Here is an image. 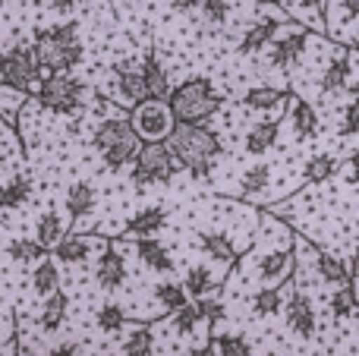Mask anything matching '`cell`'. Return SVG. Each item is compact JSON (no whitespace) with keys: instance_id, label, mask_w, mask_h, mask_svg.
Returning a JSON list of instances; mask_svg holds the SVG:
<instances>
[{"instance_id":"cell-36","label":"cell","mask_w":359,"mask_h":356,"mask_svg":"<svg viewBox=\"0 0 359 356\" xmlns=\"http://www.w3.org/2000/svg\"><path fill=\"white\" fill-rule=\"evenodd\" d=\"M215 350L221 356H252V341L246 334H236V331H215Z\"/></svg>"},{"instance_id":"cell-33","label":"cell","mask_w":359,"mask_h":356,"mask_svg":"<svg viewBox=\"0 0 359 356\" xmlns=\"http://www.w3.org/2000/svg\"><path fill=\"white\" fill-rule=\"evenodd\" d=\"M63 218H60V212L57 208H48V212L38 218V224H35V237L41 240L48 249H54L57 243H60V237H63Z\"/></svg>"},{"instance_id":"cell-27","label":"cell","mask_w":359,"mask_h":356,"mask_svg":"<svg viewBox=\"0 0 359 356\" xmlns=\"http://www.w3.org/2000/svg\"><path fill=\"white\" fill-rule=\"evenodd\" d=\"M155 300H158V306H161V313L174 315L177 309H183L186 303H189V290L180 281H161L155 287Z\"/></svg>"},{"instance_id":"cell-30","label":"cell","mask_w":359,"mask_h":356,"mask_svg":"<svg viewBox=\"0 0 359 356\" xmlns=\"http://www.w3.org/2000/svg\"><path fill=\"white\" fill-rule=\"evenodd\" d=\"M284 98H287V92H284V88L255 85V88H249V92L243 95V104H246L249 111H274V107H278Z\"/></svg>"},{"instance_id":"cell-26","label":"cell","mask_w":359,"mask_h":356,"mask_svg":"<svg viewBox=\"0 0 359 356\" xmlns=\"http://www.w3.org/2000/svg\"><path fill=\"white\" fill-rule=\"evenodd\" d=\"M151 350H155V331H151V325H133L123 338V347H120L123 356H151Z\"/></svg>"},{"instance_id":"cell-41","label":"cell","mask_w":359,"mask_h":356,"mask_svg":"<svg viewBox=\"0 0 359 356\" xmlns=\"http://www.w3.org/2000/svg\"><path fill=\"white\" fill-rule=\"evenodd\" d=\"M202 16L208 19L211 25H221V22H227V16H230V0H202Z\"/></svg>"},{"instance_id":"cell-20","label":"cell","mask_w":359,"mask_h":356,"mask_svg":"<svg viewBox=\"0 0 359 356\" xmlns=\"http://www.w3.org/2000/svg\"><path fill=\"white\" fill-rule=\"evenodd\" d=\"M198 249H202L208 259L221 262V265H233L236 262V243L221 231H202L198 233Z\"/></svg>"},{"instance_id":"cell-51","label":"cell","mask_w":359,"mask_h":356,"mask_svg":"<svg viewBox=\"0 0 359 356\" xmlns=\"http://www.w3.org/2000/svg\"><path fill=\"white\" fill-rule=\"evenodd\" d=\"M350 275L359 278V249L353 252V256H350Z\"/></svg>"},{"instance_id":"cell-25","label":"cell","mask_w":359,"mask_h":356,"mask_svg":"<svg viewBox=\"0 0 359 356\" xmlns=\"http://www.w3.org/2000/svg\"><path fill=\"white\" fill-rule=\"evenodd\" d=\"M316 271L325 284H334V287H344V284H353V275H350V265H344L337 256L331 252H316Z\"/></svg>"},{"instance_id":"cell-46","label":"cell","mask_w":359,"mask_h":356,"mask_svg":"<svg viewBox=\"0 0 359 356\" xmlns=\"http://www.w3.org/2000/svg\"><path fill=\"white\" fill-rule=\"evenodd\" d=\"M198 6H202V0H170V10H177V13H192Z\"/></svg>"},{"instance_id":"cell-53","label":"cell","mask_w":359,"mask_h":356,"mask_svg":"<svg viewBox=\"0 0 359 356\" xmlns=\"http://www.w3.org/2000/svg\"><path fill=\"white\" fill-rule=\"evenodd\" d=\"M356 290H359V281H356Z\"/></svg>"},{"instance_id":"cell-10","label":"cell","mask_w":359,"mask_h":356,"mask_svg":"<svg viewBox=\"0 0 359 356\" xmlns=\"http://www.w3.org/2000/svg\"><path fill=\"white\" fill-rule=\"evenodd\" d=\"M284 315H287V328H290L297 338H303V341L316 338L318 315H316V306H312V300L306 294L293 290V294L287 296V303H284Z\"/></svg>"},{"instance_id":"cell-34","label":"cell","mask_w":359,"mask_h":356,"mask_svg":"<svg viewBox=\"0 0 359 356\" xmlns=\"http://www.w3.org/2000/svg\"><path fill=\"white\" fill-rule=\"evenodd\" d=\"M271 164H252V167L246 170V174L240 177V196H259L265 193L268 186H271Z\"/></svg>"},{"instance_id":"cell-21","label":"cell","mask_w":359,"mask_h":356,"mask_svg":"<svg viewBox=\"0 0 359 356\" xmlns=\"http://www.w3.org/2000/svg\"><path fill=\"white\" fill-rule=\"evenodd\" d=\"M278 130H280L278 120H262V123H252L246 130V139H243L246 155H268V149L278 142Z\"/></svg>"},{"instance_id":"cell-3","label":"cell","mask_w":359,"mask_h":356,"mask_svg":"<svg viewBox=\"0 0 359 356\" xmlns=\"http://www.w3.org/2000/svg\"><path fill=\"white\" fill-rule=\"evenodd\" d=\"M92 145L98 149L101 161H104L107 167L120 170V167H126V164H133L136 151L142 149V139H139L130 117H107L95 126Z\"/></svg>"},{"instance_id":"cell-12","label":"cell","mask_w":359,"mask_h":356,"mask_svg":"<svg viewBox=\"0 0 359 356\" xmlns=\"http://www.w3.org/2000/svg\"><path fill=\"white\" fill-rule=\"evenodd\" d=\"M306 44H309V32H306V29H290L284 38H274V41H271L268 63H271V67L287 69L290 63L299 60V54L306 50Z\"/></svg>"},{"instance_id":"cell-14","label":"cell","mask_w":359,"mask_h":356,"mask_svg":"<svg viewBox=\"0 0 359 356\" xmlns=\"http://www.w3.org/2000/svg\"><path fill=\"white\" fill-rule=\"evenodd\" d=\"M164 227H168V212H164L161 205H145L126 221L123 233L133 240H139V237H155V233H161Z\"/></svg>"},{"instance_id":"cell-5","label":"cell","mask_w":359,"mask_h":356,"mask_svg":"<svg viewBox=\"0 0 359 356\" xmlns=\"http://www.w3.org/2000/svg\"><path fill=\"white\" fill-rule=\"evenodd\" d=\"M86 95L88 85L79 79V76L69 73H48V79H41L35 92V101L44 107V111L63 114V117H73L86 107Z\"/></svg>"},{"instance_id":"cell-23","label":"cell","mask_w":359,"mask_h":356,"mask_svg":"<svg viewBox=\"0 0 359 356\" xmlns=\"http://www.w3.org/2000/svg\"><path fill=\"white\" fill-rule=\"evenodd\" d=\"M95 199H98V193H95V186L88 180H76L73 186L67 189V199H63V205H67V214L73 221L86 218L88 212L95 208Z\"/></svg>"},{"instance_id":"cell-2","label":"cell","mask_w":359,"mask_h":356,"mask_svg":"<svg viewBox=\"0 0 359 356\" xmlns=\"http://www.w3.org/2000/svg\"><path fill=\"white\" fill-rule=\"evenodd\" d=\"M32 50L41 69L48 73H69L82 63L86 50L79 41V25L76 22H60L50 29H38L32 38Z\"/></svg>"},{"instance_id":"cell-40","label":"cell","mask_w":359,"mask_h":356,"mask_svg":"<svg viewBox=\"0 0 359 356\" xmlns=\"http://www.w3.org/2000/svg\"><path fill=\"white\" fill-rule=\"evenodd\" d=\"M95 322H98V328L104 334H117V331H123V325H126V313L120 303H104V306L95 313Z\"/></svg>"},{"instance_id":"cell-35","label":"cell","mask_w":359,"mask_h":356,"mask_svg":"<svg viewBox=\"0 0 359 356\" xmlns=\"http://www.w3.org/2000/svg\"><path fill=\"white\" fill-rule=\"evenodd\" d=\"M280 309H284V296H280V287H262L252 294V313L259 315V319H268V315H278Z\"/></svg>"},{"instance_id":"cell-4","label":"cell","mask_w":359,"mask_h":356,"mask_svg":"<svg viewBox=\"0 0 359 356\" xmlns=\"http://www.w3.org/2000/svg\"><path fill=\"white\" fill-rule=\"evenodd\" d=\"M170 107H174L177 120L183 123H205L208 117H215L221 111V95H217L215 82L208 76H192L174 85L170 92Z\"/></svg>"},{"instance_id":"cell-6","label":"cell","mask_w":359,"mask_h":356,"mask_svg":"<svg viewBox=\"0 0 359 356\" xmlns=\"http://www.w3.org/2000/svg\"><path fill=\"white\" fill-rule=\"evenodd\" d=\"M180 167H183V164H180V158L174 155V149H170L168 139H164V142H142V149H139L136 158H133L130 180L136 183V186L168 183Z\"/></svg>"},{"instance_id":"cell-17","label":"cell","mask_w":359,"mask_h":356,"mask_svg":"<svg viewBox=\"0 0 359 356\" xmlns=\"http://www.w3.org/2000/svg\"><path fill=\"white\" fill-rule=\"evenodd\" d=\"M136 256L142 259L151 271H158V275H170V271H174V256H170V249L158 237H139Z\"/></svg>"},{"instance_id":"cell-50","label":"cell","mask_w":359,"mask_h":356,"mask_svg":"<svg viewBox=\"0 0 359 356\" xmlns=\"http://www.w3.org/2000/svg\"><path fill=\"white\" fill-rule=\"evenodd\" d=\"M297 4L303 6V10H322V6H325L322 0H297Z\"/></svg>"},{"instance_id":"cell-38","label":"cell","mask_w":359,"mask_h":356,"mask_svg":"<svg viewBox=\"0 0 359 356\" xmlns=\"http://www.w3.org/2000/svg\"><path fill=\"white\" fill-rule=\"evenodd\" d=\"M359 306V290L353 284H344V287H337L334 294H331V315H334L337 322L350 319V315L356 313Z\"/></svg>"},{"instance_id":"cell-24","label":"cell","mask_w":359,"mask_h":356,"mask_svg":"<svg viewBox=\"0 0 359 356\" xmlns=\"http://www.w3.org/2000/svg\"><path fill=\"white\" fill-rule=\"evenodd\" d=\"M54 256L60 259L63 265H79V262H86V259L92 256V240L82 237V233L67 231L60 237V243L54 246Z\"/></svg>"},{"instance_id":"cell-16","label":"cell","mask_w":359,"mask_h":356,"mask_svg":"<svg viewBox=\"0 0 359 356\" xmlns=\"http://www.w3.org/2000/svg\"><path fill=\"white\" fill-rule=\"evenodd\" d=\"M350 76H353V54L337 50V54L331 57V63L325 67L318 88H322L325 95L328 92H344V88H350Z\"/></svg>"},{"instance_id":"cell-44","label":"cell","mask_w":359,"mask_h":356,"mask_svg":"<svg viewBox=\"0 0 359 356\" xmlns=\"http://www.w3.org/2000/svg\"><path fill=\"white\" fill-rule=\"evenodd\" d=\"M48 356H86V350H82L79 344H60V347H54Z\"/></svg>"},{"instance_id":"cell-32","label":"cell","mask_w":359,"mask_h":356,"mask_svg":"<svg viewBox=\"0 0 359 356\" xmlns=\"http://www.w3.org/2000/svg\"><path fill=\"white\" fill-rule=\"evenodd\" d=\"M6 256L13 259V262H41V259H48V246L41 243V240H10L6 243Z\"/></svg>"},{"instance_id":"cell-52","label":"cell","mask_w":359,"mask_h":356,"mask_svg":"<svg viewBox=\"0 0 359 356\" xmlns=\"http://www.w3.org/2000/svg\"><path fill=\"white\" fill-rule=\"evenodd\" d=\"M10 4H13V0H4V6H10Z\"/></svg>"},{"instance_id":"cell-39","label":"cell","mask_w":359,"mask_h":356,"mask_svg":"<svg viewBox=\"0 0 359 356\" xmlns=\"http://www.w3.org/2000/svg\"><path fill=\"white\" fill-rule=\"evenodd\" d=\"M205 322V315H202V306H198V300H192V303H186L183 309H177L174 313V331L180 334V338H189L192 331H196L198 325Z\"/></svg>"},{"instance_id":"cell-8","label":"cell","mask_w":359,"mask_h":356,"mask_svg":"<svg viewBox=\"0 0 359 356\" xmlns=\"http://www.w3.org/2000/svg\"><path fill=\"white\" fill-rule=\"evenodd\" d=\"M0 76H4V88H16V92H38V76L41 67L35 60V50L32 44H10L4 50V60H0Z\"/></svg>"},{"instance_id":"cell-28","label":"cell","mask_w":359,"mask_h":356,"mask_svg":"<svg viewBox=\"0 0 359 356\" xmlns=\"http://www.w3.org/2000/svg\"><path fill=\"white\" fill-rule=\"evenodd\" d=\"M186 290H189L196 300H202V296H208V294H215L217 290V275L208 268V265H192L189 271H186Z\"/></svg>"},{"instance_id":"cell-42","label":"cell","mask_w":359,"mask_h":356,"mask_svg":"<svg viewBox=\"0 0 359 356\" xmlns=\"http://www.w3.org/2000/svg\"><path fill=\"white\" fill-rule=\"evenodd\" d=\"M198 306H202V315H205V322H208V325H217V322L224 319V303L215 300V296H202V300H198Z\"/></svg>"},{"instance_id":"cell-19","label":"cell","mask_w":359,"mask_h":356,"mask_svg":"<svg viewBox=\"0 0 359 356\" xmlns=\"http://www.w3.org/2000/svg\"><path fill=\"white\" fill-rule=\"evenodd\" d=\"M67 313H69V296L63 290H54L50 296H44L41 303V313H38V328L44 334H54L57 328L67 322Z\"/></svg>"},{"instance_id":"cell-7","label":"cell","mask_w":359,"mask_h":356,"mask_svg":"<svg viewBox=\"0 0 359 356\" xmlns=\"http://www.w3.org/2000/svg\"><path fill=\"white\" fill-rule=\"evenodd\" d=\"M130 120L142 142H164L177 126L174 107L164 98H145V101H139V104H133Z\"/></svg>"},{"instance_id":"cell-1","label":"cell","mask_w":359,"mask_h":356,"mask_svg":"<svg viewBox=\"0 0 359 356\" xmlns=\"http://www.w3.org/2000/svg\"><path fill=\"white\" fill-rule=\"evenodd\" d=\"M168 142L174 149V155L180 158V164L196 180H205L211 174V167H215L217 155H221V136L208 123H183V120H177Z\"/></svg>"},{"instance_id":"cell-15","label":"cell","mask_w":359,"mask_h":356,"mask_svg":"<svg viewBox=\"0 0 359 356\" xmlns=\"http://www.w3.org/2000/svg\"><path fill=\"white\" fill-rule=\"evenodd\" d=\"M287 120H290V130L297 139H318L322 132V123H318V114L309 101L303 98H293L290 101V111H287Z\"/></svg>"},{"instance_id":"cell-11","label":"cell","mask_w":359,"mask_h":356,"mask_svg":"<svg viewBox=\"0 0 359 356\" xmlns=\"http://www.w3.org/2000/svg\"><path fill=\"white\" fill-rule=\"evenodd\" d=\"M280 22H287V16H262L259 22H252L246 32H243V38H240V44H236V54H243V57H249V54H259L262 48H268V44L274 41V35H278V29H280Z\"/></svg>"},{"instance_id":"cell-43","label":"cell","mask_w":359,"mask_h":356,"mask_svg":"<svg viewBox=\"0 0 359 356\" xmlns=\"http://www.w3.org/2000/svg\"><path fill=\"white\" fill-rule=\"evenodd\" d=\"M341 130L344 132H359V95L350 104H344V117H341Z\"/></svg>"},{"instance_id":"cell-22","label":"cell","mask_w":359,"mask_h":356,"mask_svg":"<svg viewBox=\"0 0 359 356\" xmlns=\"http://www.w3.org/2000/svg\"><path fill=\"white\" fill-rule=\"evenodd\" d=\"M114 79H117L120 95H123V98L130 101V104H139V101L151 98V95H149V85H145L142 67H117Z\"/></svg>"},{"instance_id":"cell-29","label":"cell","mask_w":359,"mask_h":356,"mask_svg":"<svg viewBox=\"0 0 359 356\" xmlns=\"http://www.w3.org/2000/svg\"><path fill=\"white\" fill-rule=\"evenodd\" d=\"M32 196V180L25 174H13L6 177L4 183V196H0V202H4V212H13V208L25 205Z\"/></svg>"},{"instance_id":"cell-47","label":"cell","mask_w":359,"mask_h":356,"mask_svg":"<svg viewBox=\"0 0 359 356\" xmlns=\"http://www.w3.org/2000/svg\"><path fill=\"white\" fill-rule=\"evenodd\" d=\"M76 4H79V0H50V10L60 13V16H67V13L76 10Z\"/></svg>"},{"instance_id":"cell-31","label":"cell","mask_w":359,"mask_h":356,"mask_svg":"<svg viewBox=\"0 0 359 356\" xmlns=\"http://www.w3.org/2000/svg\"><path fill=\"white\" fill-rule=\"evenodd\" d=\"M57 287H60V271H57V265L50 262V259L35 262V271H32V290H35L38 296H50Z\"/></svg>"},{"instance_id":"cell-45","label":"cell","mask_w":359,"mask_h":356,"mask_svg":"<svg viewBox=\"0 0 359 356\" xmlns=\"http://www.w3.org/2000/svg\"><path fill=\"white\" fill-rule=\"evenodd\" d=\"M334 4L341 6L347 19H359V0H334Z\"/></svg>"},{"instance_id":"cell-18","label":"cell","mask_w":359,"mask_h":356,"mask_svg":"<svg viewBox=\"0 0 359 356\" xmlns=\"http://www.w3.org/2000/svg\"><path fill=\"white\" fill-rule=\"evenodd\" d=\"M139 67H142L145 85H149L151 98H164V101H168L170 92H174V85H170V76H168V69L161 67V60H158L155 50H149V54L142 57V63H139Z\"/></svg>"},{"instance_id":"cell-37","label":"cell","mask_w":359,"mask_h":356,"mask_svg":"<svg viewBox=\"0 0 359 356\" xmlns=\"http://www.w3.org/2000/svg\"><path fill=\"white\" fill-rule=\"evenodd\" d=\"M334 170H337V158L328 155V151H318V155H312L309 164H306L303 180L306 183H325L334 177Z\"/></svg>"},{"instance_id":"cell-48","label":"cell","mask_w":359,"mask_h":356,"mask_svg":"<svg viewBox=\"0 0 359 356\" xmlns=\"http://www.w3.org/2000/svg\"><path fill=\"white\" fill-rule=\"evenodd\" d=\"M215 353V344H205V347H189V350H183L180 356H211Z\"/></svg>"},{"instance_id":"cell-49","label":"cell","mask_w":359,"mask_h":356,"mask_svg":"<svg viewBox=\"0 0 359 356\" xmlns=\"http://www.w3.org/2000/svg\"><path fill=\"white\" fill-rule=\"evenodd\" d=\"M350 170H353V180L359 183V149L350 155Z\"/></svg>"},{"instance_id":"cell-13","label":"cell","mask_w":359,"mask_h":356,"mask_svg":"<svg viewBox=\"0 0 359 356\" xmlns=\"http://www.w3.org/2000/svg\"><path fill=\"white\" fill-rule=\"evenodd\" d=\"M95 281H98V287L107 290V294H114V290L123 287V281H126V259L120 256L114 246H107V249L98 256V262H95Z\"/></svg>"},{"instance_id":"cell-9","label":"cell","mask_w":359,"mask_h":356,"mask_svg":"<svg viewBox=\"0 0 359 356\" xmlns=\"http://www.w3.org/2000/svg\"><path fill=\"white\" fill-rule=\"evenodd\" d=\"M297 271V249L293 246H280V249H268L259 256V265H255V275H259L262 284H287Z\"/></svg>"}]
</instances>
